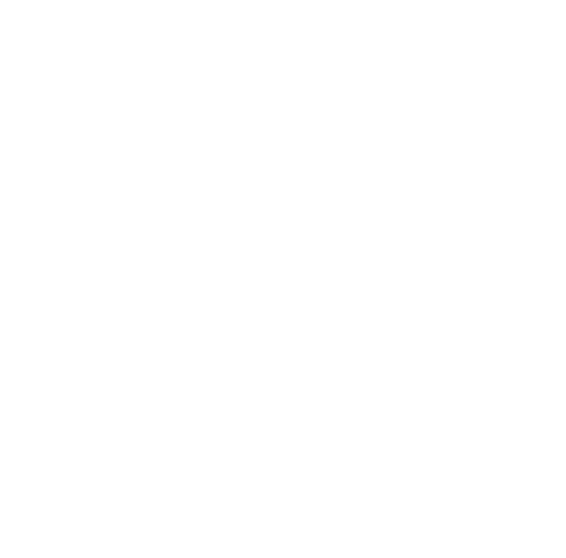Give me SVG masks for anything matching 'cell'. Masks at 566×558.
<instances>
[]
</instances>
